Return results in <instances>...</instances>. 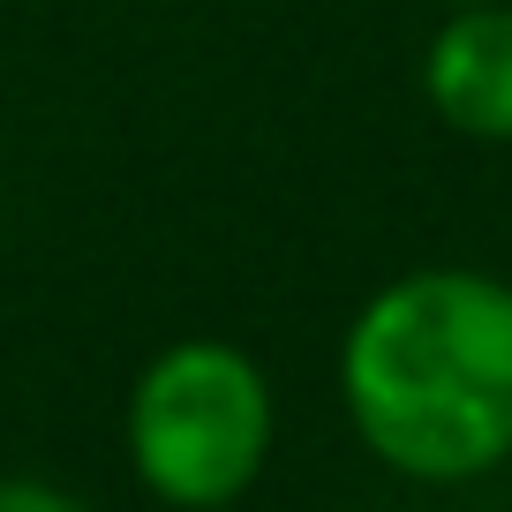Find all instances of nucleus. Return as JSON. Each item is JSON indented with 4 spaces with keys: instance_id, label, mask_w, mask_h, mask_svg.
<instances>
[{
    "instance_id": "f257e3e1",
    "label": "nucleus",
    "mask_w": 512,
    "mask_h": 512,
    "mask_svg": "<svg viewBox=\"0 0 512 512\" xmlns=\"http://www.w3.org/2000/svg\"><path fill=\"white\" fill-rule=\"evenodd\" d=\"M339 400L400 475H490L512 460V287L490 272L392 279L339 347Z\"/></svg>"
},
{
    "instance_id": "f03ea898",
    "label": "nucleus",
    "mask_w": 512,
    "mask_h": 512,
    "mask_svg": "<svg viewBox=\"0 0 512 512\" xmlns=\"http://www.w3.org/2000/svg\"><path fill=\"white\" fill-rule=\"evenodd\" d=\"M136 475L181 512L234 505L272 452V384L226 339H181L151 354L128 400Z\"/></svg>"
},
{
    "instance_id": "7ed1b4c3",
    "label": "nucleus",
    "mask_w": 512,
    "mask_h": 512,
    "mask_svg": "<svg viewBox=\"0 0 512 512\" xmlns=\"http://www.w3.org/2000/svg\"><path fill=\"white\" fill-rule=\"evenodd\" d=\"M422 91L460 136L512 144V0L452 8V23L422 61Z\"/></svg>"
},
{
    "instance_id": "20e7f679",
    "label": "nucleus",
    "mask_w": 512,
    "mask_h": 512,
    "mask_svg": "<svg viewBox=\"0 0 512 512\" xmlns=\"http://www.w3.org/2000/svg\"><path fill=\"white\" fill-rule=\"evenodd\" d=\"M0 512H91V505L53 482H0Z\"/></svg>"
},
{
    "instance_id": "39448f33",
    "label": "nucleus",
    "mask_w": 512,
    "mask_h": 512,
    "mask_svg": "<svg viewBox=\"0 0 512 512\" xmlns=\"http://www.w3.org/2000/svg\"><path fill=\"white\" fill-rule=\"evenodd\" d=\"M445 8H482V0H445Z\"/></svg>"
}]
</instances>
